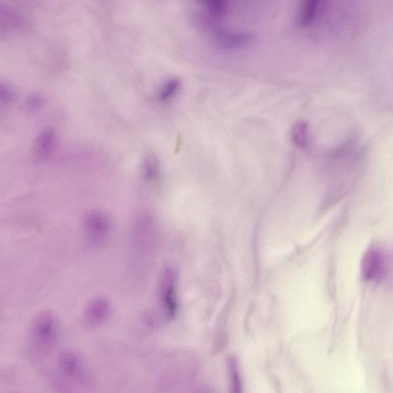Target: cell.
<instances>
[{"mask_svg":"<svg viewBox=\"0 0 393 393\" xmlns=\"http://www.w3.org/2000/svg\"><path fill=\"white\" fill-rule=\"evenodd\" d=\"M13 92L11 89L6 87V85H1V99L6 102H11L13 99Z\"/></svg>","mask_w":393,"mask_h":393,"instance_id":"14","label":"cell"},{"mask_svg":"<svg viewBox=\"0 0 393 393\" xmlns=\"http://www.w3.org/2000/svg\"><path fill=\"white\" fill-rule=\"evenodd\" d=\"M321 0H303L300 14H299V24L301 27H308L317 16Z\"/></svg>","mask_w":393,"mask_h":393,"instance_id":"9","label":"cell"},{"mask_svg":"<svg viewBox=\"0 0 393 393\" xmlns=\"http://www.w3.org/2000/svg\"><path fill=\"white\" fill-rule=\"evenodd\" d=\"M201 5L208 7L212 13H217L221 11L225 0H196Z\"/></svg>","mask_w":393,"mask_h":393,"instance_id":"13","label":"cell"},{"mask_svg":"<svg viewBox=\"0 0 393 393\" xmlns=\"http://www.w3.org/2000/svg\"><path fill=\"white\" fill-rule=\"evenodd\" d=\"M385 267L383 254L377 247H370L362 261V275L368 281H377L382 275Z\"/></svg>","mask_w":393,"mask_h":393,"instance_id":"4","label":"cell"},{"mask_svg":"<svg viewBox=\"0 0 393 393\" xmlns=\"http://www.w3.org/2000/svg\"><path fill=\"white\" fill-rule=\"evenodd\" d=\"M162 302L168 314L173 317L176 313V299L173 275L170 273L166 275L162 286Z\"/></svg>","mask_w":393,"mask_h":393,"instance_id":"8","label":"cell"},{"mask_svg":"<svg viewBox=\"0 0 393 393\" xmlns=\"http://www.w3.org/2000/svg\"><path fill=\"white\" fill-rule=\"evenodd\" d=\"M143 177L147 182L156 180L160 173V165L158 159L153 156L145 158L142 166Z\"/></svg>","mask_w":393,"mask_h":393,"instance_id":"11","label":"cell"},{"mask_svg":"<svg viewBox=\"0 0 393 393\" xmlns=\"http://www.w3.org/2000/svg\"><path fill=\"white\" fill-rule=\"evenodd\" d=\"M181 89V82L177 79L167 81L159 90L158 98L166 101L174 98Z\"/></svg>","mask_w":393,"mask_h":393,"instance_id":"12","label":"cell"},{"mask_svg":"<svg viewBox=\"0 0 393 393\" xmlns=\"http://www.w3.org/2000/svg\"><path fill=\"white\" fill-rule=\"evenodd\" d=\"M253 37L247 32H234L225 30L213 32L211 42L216 47L222 49H236L251 44Z\"/></svg>","mask_w":393,"mask_h":393,"instance_id":"5","label":"cell"},{"mask_svg":"<svg viewBox=\"0 0 393 393\" xmlns=\"http://www.w3.org/2000/svg\"><path fill=\"white\" fill-rule=\"evenodd\" d=\"M83 230L88 240L94 244L104 243L111 232V221L105 213L92 211L83 220Z\"/></svg>","mask_w":393,"mask_h":393,"instance_id":"2","label":"cell"},{"mask_svg":"<svg viewBox=\"0 0 393 393\" xmlns=\"http://www.w3.org/2000/svg\"><path fill=\"white\" fill-rule=\"evenodd\" d=\"M28 108L31 110H37L42 106V99L38 96H31L27 101Z\"/></svg>","mask_w":393,"mask_h":393,"instance_id":"15","label":"cell"},{"mask_svg":"<svg viewBox=\"0 0 393 393\" xmlns=\"http://www.w3.org/2000/svg\"><path fill=\"white\" fill-rule=\"evenodd\" d=\"M56 137L55 132L49 127L42 130L38 135L36 142L37 156L42 158L49 157L56 149Z\"/></svg>","mask_w":393,"mask_h":393,"instance_id":"7","label":"cell"},{"mask_svg":"<svg viewBox=\"0 0 393 393\" xmlns=\"http://www.w3.org/2000/svg\"><path fill=\"white\" fill-rule=\"evenodd\" d=\"M31 330L34 340L41 347L51 348L56 344L59 324L54 313L49 311L37 313L32 320Z\"/></svg>","mask_w":393,"mask_h":393,"instance_id":"1","label":"cell"},{"mask_svg":"<svg viewBox=\"0 0 393 393\" xmlns=\"http://www.w3.org/2000/svg\"><path fill=\"white\" fill-rule=\"evenodd\" d=\"M112 313V304L104 297H96L90 301L84 312L85 320L89 325L99 326L104 323Z\"/></svg>","mask_w":393,"mask_h":393,"instance_id":"6","label":"cell"},{"mask_svg":"<svg viewBox=\"0 0 393 393\" xmlns=\"http://www.w3.org/2000/svg\"><path fill=\"white\" fill-rule=\"evenodd\" d=\"M59 369L66 377L81 384L89 382L87 367L79 354L73 351H65L58 358Z\"/></svg>","mask_w":393,"mask_h":393,"instance_id":"3","label":"cell"},{"mask_svg":"<svg viewBox=\"0 0 393 393\" xmlns=\"http://www.w3.org/2000/svg\"><path fill=\"white\" fill-rule=\"evenodd\" d=\"M292 139L297 147L305 148L309 143V125L306 122L300 121L294 125L292 131Z\"/></svg>","mask_w":393,"mask_h":393,"instance_id":"10","label":"cell"}]
</instances>
